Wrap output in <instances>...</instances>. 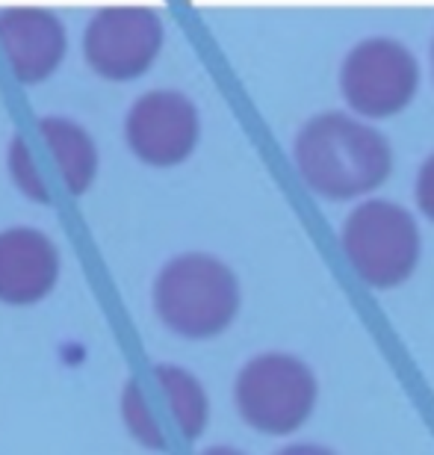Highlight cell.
<instances>
[{"instance_id": "1", "label": "cell", "mask_w": 434, "mask_h": 455, "mask_svg": "<svg viewBox=\"0 0 434 455\" xmlns=\"http://www.w3.org/2000/svg\"><path fill=\"white\" fill-rule=\"evenodd\" d=\"M298 175L325 198H351L382 187L393 169L391 142L373 124L340 110L320 113L296 136Z\"/></svg>"}, {"instance_id": "2", "label": "cell", "mask_w": 434, "mask_h": 455, "mask_svg": "<svg viewBox=\"0 0 434 455\" xmlns=\"http://www.w3.org/2000/svg\"><path fill=\"white\" fill-rule=\"evenodd\" d=\"M154 307L171 331L213 338L240 311V281L225 260L207 251L171 258L154 281Z\"/></svg>"}, {"instance_id": "3", "label": "cell", "mask_w": 434, "mask_h": 455, "mask_svg": "<svg viewBox=\"0 0 434 455\" xmlns=\"http://www.w3.org/2000/svg\"><path fill=\"white\" fill-rule=\"evenodd\" d=\"M340 240L355 272L373 287L399 284L420 260L417 220L387 198L358 204L343 225Z\"/></svg>"}, {"instance_id": "4", "label": "cell", "mask_w": 434, "mask_h": 455, "mask_svg": "<svg viewBox=\"0 0 434 455\" xmlns=\"http://www.w3.org/2000/svg\"><path fill=\"white\" fill-rule=\"evenodd\" d=\"M233 396L240 414L255 429L287 435L311 417L316 403V376L296 355L264 352L240 370Z\"/></svg>"}, {"instance_id": "5", "label": "cell", "mask_w": 434, "mask_h": 455, "mask_svg": "<svg viewBox=\"0 0 434 455\" xmlns=\"http://www.w3.org/2000/svg\"><path fill=\"white\" fill-rule=\"evenodd\" d=\"M420 86L417 57L402 42L373 36L358 42L343 60L340 89L364 116H391L411 104Z\"/></svg>"}, {"instance_id": "6", "label": "cell", "mask_w": 434, "mask_h": 455, "mask_svg": "<svg viewBox=\"0 0 434 455\" xmlns=\"http://www.w3.org/2000/svg\"><path fill=\"white\" fill-rule=\"evenodd\" d=\"M162 18L151 6H104L83 33L86 60L107 80H133L157 60Z\"/></svg>"}, {"instance_id": "7", "label": "cell", "mask_w": 434, "mask_h": 455, "mask_svg": "<svg viewBox=\"0 0 434 455\" xmlns=\"http://www.w3.org/2000/svg\"><path fill=\"white\" fill-rule=\"evenodd\" d=\"M195 104L175 89H151L133 101L124 133L130 148L151 166H175L186 160L198 142Z\"/></svg>"}, {"instance_id": "8", "label": "cell", "mask_w": 434, "mask_h": 455, "mask_svg": "<svg viewBox=\"0 0 434 455\" xmlns=\"http://www.w3.org/2000/svg\"><path fill=\"white\" fill-rule=\"evenodd\" d=\"M0 48L15 77L39 84L59 66L68 48V36L59 15L44 6L0 9Z\"/></svg>"}, {"instance_id": "9", "label": "cell", "mask_w": 434, "mask_h": 455, "mask_svg": "<svg viewBox=\"0 0 434 455\" xmlns=\"http://www.w3.org/2000/svg\"><path fill=\"white\" fill-rule=\"evenodd\" d=\"M59 275V251L39 228L15 225L0 231V299L12 305L39 302Z\"/></svg>"}, {"instance_id": "10", "label": "cell", "mask_w": 434, "mask_h": 455, "mask_svg": "<svg viewBox=\"0 0 434 455\" xmlns=\"http://www.w3.org/2000/svg\"><path fill=\"white\" fill-rule=\"evenodd\" d=\"M39 136L53 154V163H57L59 178L68 193H86L98 175V148L86 127H80L66 116H42Z\"/></svg>"}, {"instance_id": "11", "label": "cell", "mask_w": 434, "mask_h": 455, "mask_svg": "<svg viewBox=\"0 0 434 455\" xmlns=\"http://www.w3.org/2000/svg\"><path fill=\"white\" fill-rule=\"evenodd\" d=\"M151 379L157 381L160 394L166 396L171 420H175L180 435L195 441L204 432L207 417H210V403H207L201 381L189 370L175 367V363H157L151 370Z\"/></svg>"}, {"instance_id": "12", "label": "cell", "mask_w": 434, "mask_h": 455, "mask_svg": "<svg viewBox=\"0 0 434 455\" xmlns=\"http://www.w3.org/2000/svg\"><path fill=\"white\" fill-rule=\"evenodd\" d=\"M122 420L130 429V435L139 443L151 450H166L169 447V435L157 420V411L151 405L148 387L139 379H128V385L122 390Z\"/></svg>"}, {"instance_id": "13", "label": "cell", "mask_w": 434, "mask_h": 455, "mask_svg": "<svg viewBox=\"0 0 434 455\" xmlns=\"http://www.w3.org/2000/svg\"><path fill=\"white\" fill-rule=\"evenodd\" d=\"M9 172H12L15 184L21 187L24 196H30L33 202H42V204L51 202L53 193H51L48 180H44L39 175V169H36V154L24 133L12 136V145H9Z\"/></svg>"}, {"instance_id": "14", "label": "cell", "mask_w": 434, "mask_h": 455, "mask_svg": "<svg viewBox=\"0 0 434 455\" xmlns=\"http://www.w3.org/2000/svg\"><path fill=\"white\" fill-rule=\"evenodd\" d=\"M417 202L422 207V213L434 220V154L420 166L417 175Z\"/></svg>"}, {"instance_id": "15", "label": "cell", "mask_w": 434, "mask_h": 455, "mask_svg": "<svg viewBox=\"0 0 434 455\" xmlns=\"http://www.w3.org/2000/svg\"><path fill=\"white\" fill-rule=\"evenodd\" d=\"M275 455H334L331 450L320 447V443H293V447H284Z\"/></svg>"}, {"instance_id": "16", "label": "cell", "mask_w": 434, "mask_h": 455, "mask_svg": "<svg viewBox=\"0 0 434 455\" xmlns=\"http://www.w3.org/2000/svg\"><path fill=\"white\" fill-rule=\"evenodd\" d=\"M198 455H242V452L233 450V447H210V450H204V452H198Z\"/></svg>"}, {"instance_id": "17", "label": "cell", "mask_w": 434, "mask_h": 455, "mask_svg": "<svg viewBox=\"0 0 434 455\" xmlns=\"http://www.w3.org/2000/svg\"><path fill=\"white\" fill-rule=\"evenodd\" d=\"M431 66H434V42H431Z\"/></svg>"}]
</instances>
